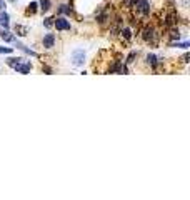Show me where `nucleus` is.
Instances as JSON below:
<instances>
[{
  "label": "nucleus",
  "instance_id": "1",
  "mask_svg": "<svg viewBox=\"0 0 190 200\" xmlns=\"http://www.w3.org/2000/svg\"><path fill=\"white\" fill-rule=\"evenodd\" d=\"M8 65H12L13 69L20 74H28L30 72V63H22V58H10Z\"/></svg>",
  "mask_w": 190,
  "mask_h": 200
},
{
  "label": "nucleus",
  "instance_id": "2",
  "mask_svg": "<svg viewBox=\"0 0 190 200\" xmlns=\"http://www.w3.org/2000/svg\"><path fill=\"white\" fill-rule=\"evenodd\" d=\"M85 62V52L84 50H75L74 53H72V63L74 65H82V63Z\"/></svg>",
  "mask_w": 190,
  "mask_h": 200
},
{
  "label": "nucleus",
  "instance_id": "3",
  "mask_svg": "<svg viewBox=\"0 0 190 200\" xmlns=\"http://www.w3.org/2000/svg\"><path fill=\"white\" fill-rule=\"evenodd\" d=\"M53 25L57 27V30H69L70 28V23L65 20V18H62V17H58L55 22H53Z\"/></svg>",
  "mask_w": 190,
  "mask_h": 200
},
{
  "label": "nucleus",
  "instance_id": "4",
  "mask_svg": "<svg viewBox=\"0 0 190 200\" xmlns=\"http://www.w3.org/2000/svg\"><path fill=\"white\" fill-rule=\"evenodd\" d=\"M135 8H137L139 12H142V13H149V10H150L147 0H137V2H135Z\"/></svg>",
  "mask_w": 190,
  "mask_h": 200
},
{
  "label": "nucleus",
  "instance_id": "5",
  "mask_svg": "<svg viewBox=\"0 0 190 200\" xmlns=\"http://www.w3.org/2000/svg\"><path fill=\"white\" fill-rule=\"evenodd\" d=\"M142 37H144L145 42H153V40H155V32H153V28H145Z\"/></svg>",
  "mask_w": 190,
  "mask_h": 200
},
{
  "label": "nucleus",
  "instance_id": "6",
  "mask_svg": "<svg viewBox=\"0 0 190 200\" xmlns=\"http://www.w3.org/2000/svg\"><path fill=\"white\" fill-rule=\"evenodd\" d=\"M53 42H55V37H53V33H47V35L43 37V47L50 48V47H53Z\"/></svg>",
  "mask_w": 190,
  "mask_h": 200
},
{
  "label": "nucleus",
  "instance_id": "7",
  "mask_svg": "<svg viewBox=\"0 0 190 200\" xmlns=\"http://www.w3.org/2000/svg\"><path fill=\"white\" fill-rule=\"evenodd\" d=\"M0 23H2L3 27H8V15H7L5 12L0 13Z\"/></svg>",
  "mask_w": 190,
  "mask_h": 200
},
{
  "label": "nucleus",
  "instance_id": "8",
  "mask_svg": "<svg viewBox=\"0 0 190 200\" xmlns=\"http://www.w3.org/2000/svg\"><path fill=\"white\" fill-rule=\"evenodd\" d=\"M17 47H18V48H20V50H23V52H27V53H28V55H33V57H37V53H35V52H32V50H30V48H27L25 45H22V43H18V42H17Z\"/></svg>",
  "mask_w": 190,
  "mask_h": 200
},
{
  "label": "nucleus",
  "instance_id": "9",
  "mask_svg": "<svg viewBox=\"0 0 190 200\" xmlns=\"http://www.w3.org/2000/svg\"><path fill=\"white\" fill-rule=\"evenodd\" d=\"M0 35H2V38H3L5 42H13V40H15L10 32H3V33H0Z\"/></svg>",
  "mask_w": 190,
  "mask_h": 200
},
{
  "label": "nucleus",
  "instance_id": "10",
  "mask_svg": "<svg viewBox=\"0 0 190 200\" xmlns=\"http://www.w3.org/2000/svg\"><path fill=\"white\" fill-rule=\"evenodd\" d=\"M15 32H18V35H27V27L17 25V27H15Z\"/></svg>",
  "mask_w": 190,
  "mask_h": 200
},
{
  "label": "nucleus",
  "instance_id": "11",
  "mask_svg": "<svg viewBox=\"0 0 190 200\" xmlns=\"http://www.w3.org/2000/svg\"><path fill=\"white\" fill-rule=\"evenodd\" d=\"M40 8H42V10L43 12H47L48 10V8H50V7H48V5H50V2H48V0H40Z\"/></svg>",
  "mask_w": 190,
  "mask_h": 200
},
{
  "label": "nucleus",
  "instance_id": "12",
  "mask_svg": "<svg viewBox=\"0 0 190 200\" xmlns=\"http://www.w3.org/2000/svg\"><path fill=\"white\" fill-rule=\"evenodd\" d=\"M147 62H149V65H155L157 58H155V55H147Z\"/></svg>",
  "mask_w": 190,
  "mask_h": 200
},
{
  "label": "nucleus",
  "instance_id": "13",
  "mask_svg": "<svg viewBox=\"0 0 190 200\" xmlns=\"http://www.w3.org/2000/svg\"><path fill=\"white\" fill-rule=\"evenodd\" d=\"M43 25H45L47 28H50L53 25V18H45V20H43Z\"/></svg>",
  "mask_w": 190,
  "mask_h": 200
},
{
  "label": "nucleus",
  "instance_id": "14",
  "mask_svg": "<svg viewBox=\"0 0 190 200\" xmlns=\"http://www.w3.org/2000/svg\"><path fill=\"white\" fill-rule=\"evenodd\" d=\"M35 10H37V3H35V2H32L30 5H28V12H30V13H33Z\"/></svg>",
  "mask_w": 190,
  "mask_h": 200
},
{
  "label": "nucleus",
  "instance_id": "15",
  "mask_svg": "<svg viewBox=\"0 0 190 200\" xmlns=\"http://www.w3.org/2000/svg\"><path fill=\"white\" fill-rule=\"evenodd\" d=\"M0 53H12L10 47H0Z\"/></svg>",
  "mask_w": 190,
  "mask_h": 200
},
{
  "label": "nucleus",
  "instance_id": "16",
  "mask_svg": "<svg viewBox=\"0 0 190 200\" xmlns=\"http://www.w3.org/2000/svg\"><path fill=\"white\" fill-rule=\"evenodd\" d=\"M122 35H124L125 38H130V30H129V28H125V30H122Z\"/></svg>",
  "mask_w": 190,
  "mask_h": 200
},
{
  "label": "nucleus",
  "instance_id": "17",
  "mask_svg": "<svg viewBox=\"0 0 190 200\" xmlns=\"http://www.w3.org/2000/svg\"><path fill=\"white\" fill-rule=\"evenodd\" d=\"M58 12H60V13H65V12H70V8L67 7V5H62V7H60V10H58Z\"/></svg>",
  "mask_w": 190,
  "mask_h": 200
},
{
  "label": "nucleus",
  "instance_id": "18",
  "mask_svg": "<svg viewBox=\"0 0 190 200\" xmlns=\"http://www.w3.org/2000/svg\"><path fill=\"white\" fill-rule=\"evenodd\" d=\"M173 47H182V48H187V47H188V42H183V43H175Z\"/></svg>",
  "mask_w": 190,
  "mask_h": 200
},
{
  "label": "nucleus",
  "instance_id": "19",
  "mask_svg": "<svg viewBox=\"0 0 190 200\" xmlns=\"http://www.w3.org/2000/svg\"><path fill=\"white\" fill-rule=\"evenodd\" d=\"M170 35H172V38H178L180 33H178V30H172V33H170Z\"/></svg>",
  "mask_w": 190,
  "mask_h": 200
},
{
  "label": "nucleus",
  "instance_id": "20",
  "mask_svg": "<svg viewBox=\"0 0 190 200\" xmlns=\"http://www.w3.org/2000/svg\"><path fill=\"white\" fill-rule=\"evenodd\" d=\"M0 8H5V2L3 0H0Z\"/></svg>",
  "mask_w": 190,
  "mask_h": 200
},
{
  "label": "nucleus",
  "instance_id": "21",
  "mask_svg": "<svg viewBox=\"0 0 190 200\" xmlns=\"http://www.w3.org/2000/svg\"><path fill=\"white\" fill-rule=\"evenodd\" d=\"M8 2H12V3H15V2H17V0H8Z\"/></svg>",
  "mask_w": 190,
  "mask_h": 200
}]
</instances>
